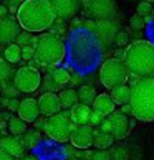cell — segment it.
<instances>
[{
  "label": "cell",
  "instance_id": "6da1fadb",
  "mask_svg": "<svg viewBox=\"0 0 154 160\" xmlns=\"http://www.w3.org/2000/svg\"><path fill=\"white\" fill-rule=\"evenodd\" d=\"M56 18L58 17L50 0H23L17 10V20L22 30L30 33L50 30Z\"/></svg>",
  "mask_w": 154,
  "mask_h": 160
},
{
  "label": "cell",
  "instance_id": "7a4b0ae2",
  "mask_svg": "<svg viewBox=\"0 0 154 160\" xmlns=\"http://www.w3.org/2000/svg\"><path fill=\"white\" fill-rule=\"evenodd\" d=\"M131 116L141 122H154V76L139 78L131 86Z\"/></svg>",
  "mask_w": 154,
  "mask_h": 160
},
{
  "label": "cell",
  "instance_id": "3957f363",
  "mask_svg": "<svg viewBox=\"0 0 154 160\" xmlns=\"http://www.w3.org/2000/svg\"><path fill=\"white\" fill-rule=\"evenodd\" d=\"M128 69L138 78L154 76V43L149 40H136L126 48L124 58Z\"/></svg>",
  "mask_w": 154,
  "mask_h": 160
},
{
  "label": "cell",
  "instance_id": "277c9868",
  "mask_svg": "<svg viewBox=\"0 0 154 160\" xmlns=\"http://www.w3.org/2000/svg\"><path fill=\"white\" fill-rule=\"evenodd\" d=\"M35 50H37L35 58L40 61L41 66L48 68L60 64L66 55V46H65L63 40L55 33H43L41 37H38V43Z\"/></svg>",
  "mask_w": 154,
  "mask_h": 160
},
{
  "label": "cell",
  "instance_id": "5b68a950",
  "mask_svg": "<svg viewBox=\"0 0 154 160\" xmlns=\"http://www.w3.org/2000/svg\"><path fill=\"white\" fill-rule=\"evenodd\" d=\"M129 73L131 71L128 69L124 61L118 60V58H109L101 64L98 78L106 89H114L118 86L126 84L129 79Z\"/></svg>",
  "mask_w": 154,
  "mask_h": 160
},
{
  "label": "cell",
  "instance_id": "8992f818",
  "mask_svg": "<svg viewBox=\"0 0 154 160\" xmlns=\"http://www.w3.org/2000/svg\"><path fill=\"white\" fill-rule=\"evenodd\" d=\"M76 126L70 119V112H60L46 119L43 132L46 134V137H50L51 140L65 144L72 137V132Z\"/></svg>",
  "mask_w": 154,
  "mask_h": 160
},
{
  "label": "cell",
  "instance_id": "52a82bcc",
  "mask_svg": "<svg viewBox=\"0 0 154 160\" xmlns=\"http://www.w3.org/2000/svg\"><path fill=\"white\" fill-rule=\"evenodd\" d=\"M13 84L20 92H25V94L35 92L41 86V74L37 68L22 66L13 74Z\"/></svg>",
  "mask_w": 154,
  "mask_h": 160
},
{
  "label": "cell",
  "instance_id": "ba28073f",
  "mask_svg": "<svg viewBox=\"0 0 154 160\" xmlns=\"http://www.w3.org/2000/svg\"><path fill=\"white\" fill-rule=\"evenodd\" d=\"M83 8L86 17L93 20H111L116 15L114 0H83Z\"/></svg>",
  "mask_w": 154,
  "mask_h": 160
},
{
  "label": "cell",
  "instance_id": "9c48e42d",
  "mask_svg": "<svg viewBox=\"0 0 154 160\" xmlns=\"http://www.w3.org/2000/svg\"><path fill=\"white\" fill-rule=\"evenodd\" d=\"M94 140V130L91 126H76L72 132V137H70V142L75 149L80 150H88L93 145Z\"/></svg>",
  "mask_w": 154,
  "mask_h": 160
},
{
  "label": "cell",
  "instance_id": "30bf717a",
  "mask_svg": "<svg viewBox=\"0 0 154 160\" xmlns=\"http://www.w3.org/2000/svg\"><path fill=\"white\" fill-rule=\"evenodd\" d=\"M20 23L13 17H0V43L10 45L15 43L20 35Z\"/></svg>",
  "mask_w": 154,
  "mask_h": 160
},
{
  "label": "cell",
  "instance_id": "8fae6325",
  "mask_svg": "<svg viewBox=\"0 0 154 160\" xmlns=\"http://www.w3.org/2000/svg\"><path fill=\"white\" fill-rule=\"evenodd\" d=\"M38 106H40L41 116H45V117H51L55 114H60L61 109H63L58 94L56 92H48V91L43 92L38 98Z\"/></svg>",
  "mask_w": 154,
  "mask_h": 160
},
{
  "label": "cell",
  "instance_id": "7c38bea8",
  "mask_svg": "<svg viewBox=\"0 0 154 160\" xmlns=\"http://www.w3.org/2000/svg\"><path fill=\"white\" fill-rule=\"evenodd\" d=\"M94 33L96 37L106 45H111L116 41V37L119 33V28H118V23L111 18V20H98L96 25H94Z\"/></svg>",
  "mask_w": 154,
  "mask_h": 160
},
{
  "label": "cell",
  "instance_id": "4fadbf2b",
  "mask_svg": "<svg viewBox=\"0 0 154 160\" xmlns=\"http://www.w3.org/2000/svg\"><path fill=\"white\" fill-rule=\"evenodd\" d=\"M108 119L111 121V135H113L114 139L121 140L129 134V130H131V122H129L128 116L124 114V112L114 111Z\"/></svg>",
  "mask_w": 154,
  "mask_h": 160
},
{
  "label": "cell",
  "instance_id": "5bb4252c",
  "mask_svg": "<svg viewBox=\"0 0 154 160\" xmlns=\"http://www.w3.org/2000/svg\"><path fill=\"white\" fill-rule=\"evenodd\" d=\"M60 20H70L78 13L81 0H50Z\"/></svg>",
  "mask_w": 154,
  "mask_h": 160
},
{
  "label": "cell",
  "instance_id": "9a60e30c",
  "mask_svg": "<svg viewBox=\"0 0 154 160\" xmlns=\"http://www.w3.org/2000/svg\"><path fill=\"white\" fill-rule=\"evenodd\" d=\"M17 114H19L20 119H23L27 124H33L41 116L40 106H38V99H33V98L23 99L20 102V109H19Z\"/></svg>",
  "mask_w": 154,
  "mask_h": 160
},
{
  "label": "cell",
  "instance_id": "2e32d148",
  "mask_svg": "<svg viewBox=\"0 0 154 160\" xmlns=\"http://www.w3.org/2000/svg\"><path fill=\"white\" fill-rule=\"evenodd\" d=\"M0 149L5 153H8L12 158H22L25 157V145L22 144L20 137H15V135H5V137L0 139Z\"/></svg>",
  "mask_w": 154,
  "mask_h": 160
},
{
  "label": "cell",
  "instance_id": "e0dca14e",
  "mask_svg": "<svg viewBox=\"0 0 154 160\" xmlns=\"http://www.w3.org/2000/svg\"><path fill=\"white\" fill-rule=\"evenodd\" d=\"M91 112H93V108L78 102L70 109V119H72V122L75 126H86V124H90Z\"/></svg>",
  "mask_w": 154,
  "mask_h": 160
},
{
  "label": "cell",
  "instance_id": "ac0fdd59",
  "mask_svg": "<svg viewBox=\"0 0 154 160\" xmlns=\"http://www.w3.org/2000/svg\"><path fill=\"white\" fill-rule=\"evenodd\" d=\"M93 111H96V112H99V114H103L104 117H109V116L116 111V104H114V101H113V98H111L109 94L103 92V94H98L96 99H94Z\"/></svg>",
  "mask_w": 154,
  "mask_h": 160
},
{
  "label": "cell",
  "instance_id": "d6986e66",
  "mask_svg": "<svg viewBox=\"0 0 154 160\" xmlns=\"http://www.w3.org/2000/svg\"><path fill=\"white\" fill-rule=\"evenodd\" d=\"M111 98H113L116 106L129 104V101H131V86L123 84V86H118L114 89H111Z\"/></svg>",
  "mask_w": 154,
  "mask_h": 160
},
{
  "label": "cell",
  "instance_id": "ffe728a7",
  "mask_svg": "<svg viewBox=\"0 0 154 160\" xmlns=\"http://www.w3.org/2000/svg\"><path fill=\"white\" fill-rule=\"evenodd\" d=\"M58 98H60V101H61L63 109H72L73 106H76L80 102L78 91L72 89V88H68V89H61L60 92H58Z\"/></svg>",
  "mask_w": 154,
  "mask_h": 160
},
{
  "label": "cell",
  "instance_id": "44dd1931",
  "mask_svg": "<svg viewBox=\"0 0 154 160\" xmlns=\"http://www.w3.org/2000/svg\"><path fill=\"white\" fill-rule=\"evenodd\" d=\"M8 126H7V130H8V134H12V135H15V137H20V135H23L27 132V126L28 124L23 121V119H20L19 116H12L10 119H8Z\"/></svg>",
  "mask_w": 154,
  "mask_h": 160
},
{
  "label": "cell",
  "instance_id": "7402d4cb",
  "mask_svg": "<svg viewBox=\"0 0 154 160\" xmlns=\"http://www.w3.org/2000/svg\"><path fill=\"white\" fill-rule=\"evenodd\" d=\"M114 137L111 134H106V132H101V130H94V140H93V145L99 150H106L109 147H113L114 144Z\"/></svg>",
  "mask_w": 154,
  "mask_h": 160
},
{
  "label": "cell",
  "instance_id": "603a6c76",
  "mask_svg": "<svg viewBox=\"0 0 154 160\" xmlns=\"http://www.w3.org/2000/svg\"><path fill=\"white\" fill-rule=\"evenodd\" d=\"M20 140H22V144L25 145V149H28V150L35 149V147H37L40 142H41L40 130L38 129H28L27 132L20 137Z\"/></svg>",
  "mask_w": 154,
  "mask_h": 160
},
{
  "label": "cell",
  "instance_id": "cb8c5ba5",
  "mask_svg": "<svg viewBox=\"0 0 154 160\" xmlns=\"http://www.w3.org/2000/svg\"><path fill=\"white\" fill-rule=\"evenodd\" d=\"M78 99L81 104H86V106H93L94 99H96V89L93 86H88V84H81L78 88Z\"/></svg>",
  "mask_w": 154,
  "mask_h": 160
},
{
  "label": "cell",
  "instance_id": "d4e9b609",
  "mask_svg": "<svg viewBox=\"0 0 154 160\" xmlns=\"http://www.w3.org/2000/svg\"><path fill=\"white\" fill-rule=\"evenodd\" d=\"M3 60H7V63L15 64L22 60V46L17 43H10L5 46L3 50Z\"/></svg>",
  "mask_w": 154,
  "mask_h": 160
},
{
  "label": "cell",
  "instance_id": "484cf974",
  "mask_svg": "<svg viewBox=\"0 0 154 160\" xmlns=\"http://www.w3.org/2000/svg\"><path fill=\"white\" fill-rule=\"evenodd\" d=\"M50 76L55 79V82H56L58 86L68 84L70 79H72V74H70L68 69H65V68H55V66L50 69Z\"/></svg>",
  "mask_w": 154,
  "mask_h": 160
},
{
  "label": "cell",
  "instance_id": "4316f807",
  "mask_svg": "<svg viewBox=\"0 0 154 160\" xmlns=\"http://www.w3.org/2000/svg\"><path fill=\"white\" fill-rule=\"evenodd\" d=\"M15 43L17 45H20V46H27V45H32V46H35L37 48V43H38V38L37 37H32L30 35V32H20V35L17 37V40H15Z\"/></svg>",
  "mask_w": 154,
  "mask_h": 160
},
{
  "label": "cell",
  "instance_id": "83f0119b",
  "mask_svg": "<svg viewBox=\"0 0 154 160\" xmlns=\"http://www.w3.org/2000/svg\"><path fill=\"white\" fill-rule=\"evenodd\" d=\"M43 86H45V89L48 91V92H56V91H60L61 89V86H58L56 82H55V79L50 76V73L43 78Z\"/></svg>",
  "mask_w": 154,
  "mask_h": 160
},
{
  "label": "cell",
  "instance_id": "f1b7e54d",
  "mask_svg": "<svg viewBox=\"0 0 154 160\" xmlns=\"http://www.w3.org/2000/svg\"><path fill=\"white\" fill-rule=\"evenodd\" d=\"M10 74H12L10 64L7 63V60H2V58H0V82L5 81V79H8Z\"/></svg>",
  "mask_w": 154,
  "mask_h": 160
},
{
  "label": "cell",
  "instance_id": "f546056e",
  "mask_svg": "<svg viewBox=\"0 0 154 160\" xmlns=\"http://www.w3.org/2000/svg\"><path fill=\"white\" fill-rule=\"evenodd\" d=\"M35 55H37V50H35V46L32 45H27V46H22V60L23 61H32Z\"/></svg>",
  "mask_w": 154,
  "mask_h": 160
},
{
  "label": "cell",
  "instance_id": "4dcf8cb0",
  "mask_svg": "<svg viewBox=\"0 0 154 160\" xmlns=\"http://www.w3.org/2000/svg\"><path fill=\"white\" fill-rule=\"evenodd\" d=\"M146 23L147 22L141 15H134V17H131V20H129V25H131L133 30H143L146 27Z\"/></svg>",
  "mask_w": 154,
  "mask_h": 160
},
{
  "label": "cell",
  "instance_id": "1f68e13d",
  "mask_svg": "<svg viewBox=\"0 0 154 160\" xmlns=\"http://www.w3.org/2000/svg\"><path fill=\"white\" fill-rule=\"evenodd\" d=\"M88 160H113L111 158V152H108V150H94V152H91V157L88 158Z\"/></svg>",
  "mask_w": 154,
  "mask_h": 160
},
{
  "label": "cell",
  "instance_id": "d6a6232c",
  "mask_svg": "<svg viewBox=\"0 0 154 160\" xmlns=\"http://www.w3.org/2000/svg\"><path fill=\"white\" fill-rule=\"evenodd\" d=\"M111 158L113 160H128V152L123 147H114L111 150Z\"/></svg>",
  "mask_w": 154,
  "mask_h": 160
},
{
  "label": "cell",
  "instance_id": "836d02e7",
  "mask_svg": "<svg viewBox=\"0 0 154 160\" xmlns=\"http://www.w3.org/2000/svg\"><path fill=\"white\" fill-rule=\"evenodd\" d=\"M152 12V7H151V3L149 2H141L138 5V15L141 17H147Z\"/></svg>",
  "mask_w": 154,
  "mask_h": 160
},
{
  "label": "cell",
  "instance_id": "e575fe53",
  "mask_svg": "<svg viewBox=\"0 0 154 160\" xmlns=\"http://www.w3.org/2000/svg\"><path fill=\"white\" fill-rule=\"evenodd\" d=\"M104 119H106V117H104L103 114H99V112L93 111V112H91V119H90V124H91V126H101Z\"/></svg>",
  "mask_w": 154,
  "mask_h": 160
},
{
  "label": "cell",
  "instance_id": "d590c367",
  "mask_svg": "<svg viewBox=\"0 0 154 160\" xmlns=\"http://www.w3.org/2000/svg\"><path fill=\"white\" fill-rule=\"evenodd\" d=\"M19 94H20V91L15 88V84H13V86H7V88L3 89V96H5V98H10V99H12V98H17Z\"/></svg>",
  "mask_w": 154,
  "mask_h": 160
},
{
  "label": "cell",
  "instance_id": "8d00e7d4",
  "mask_svg": "<svg viewBox=\"0 0 154 160\" xmlns=\"http://www.w3.org/2000/svg\"><path fill=\"white\" fill-rule=\"evenodd\" d=\"M20 102H22V101H19L17 98H12V99H8L7 109H8L10 112H19V109H20Z\"/></svg>",
  "mask_w": 154,
  "mask_h": 160
},
{
  "label": "cell",
  "instance_id": "74e56055",
  "mask_svg": "<svg viewBox=\"0 0 154 160\" xmlns=\"http://www.w3.org/2000/svg\"><path fill=\"white\" fill-rule=\"evenodd\" d=\"M128 40H129V35L126 32H119V33H118V37H116V43H118V46H126Z\"/></svg>",
  "mask_w": 154,
  "mask_h": 160
},
{
  "label": "cell",
  "instance_id": "f35d334b",
  "mask_svg": "<svg viewBox=\"0 0 154 160\" xmlns=\"http://www.w3.org/2000/svg\"><path fill=\"white\" fill-rule=\"evenodd\" d=\"M46 119H48V117H45V116H40L38 119L33 122L35 129H38V130H43V129H45V124H46Z\"/></svg>",
  "mask_w": 154,
  "mask_h": 160
},
{
  "label": "cell",
  "instance_id": "ab89813d",
  "mask_svg": "<svg viewBox=\"0 0 154 160\" xmlns=\"http://www.w3.org/2000/svg\"><path fill=\"white\" fill-rule=\"evenodd\" d=\"M99 130H101V132H106V134H111V121L108 119V117H106V119L103 121V124L99 126Z\"/></svg>",
  "mask_w": 154,
  "mask_h": 160
},
{
  "label": "cell",
  "instance_id": "60d3db41",
  "mask_svg": "<svg viewBox=\"0 0 154 160\" xmlns=\"http://www.w3.org/2000/svg\"><path fill=\"white\" fill-rule=\"evenodd\" d=\"M0 160H15V158H12L8 153H5L2 149H0Z\"/></svg>",
  "mask_w": 154,
  "mask_h": 160
},
{
  "label": "cell",
  "instance_id": "b9f144b4",
  "mask_svg": "<svg viewBox=\"0 0 154 160\" xmlns=\"http://www.w3.org/2000/svg\"><path fill=\"white\" fill-rule=\"evenodd\" d=\"M8 12H10V10L5 7V5H0V17H7Z\"/></svg>",
  "mask_w": 154,
  "mask_h": 160
},
{
  "label": "cell",
  "instance_id": "7bdbcfd3",
  "mask_svg": "<svg viewBox=\"0 0 154 160\" xmlns=\"http://www.w3.org/2000/svg\"><path fill=\"white\" fill-rule=\"evenodd\" d=\"M20 160H38L35 155H25V157H22Z\"/></svg>",
  "mask_w": 154,
  "mask_h": 160
},
{
  "label": "cell",
  "instance_id": "ee69618b",
  "mask_svg": "<svg viewBox=\"0 0 154 160\" xmlns=\"http://www.w3.org/2000/svg\"><path fill=\"white\" fill-rule=\"evenodd\" d=\"M2 121H3V116H2V114H0V122H2Z\"/></svg>",
  "mask_w": 154,
  "mask_h": 160
},
{
  "label": "cell",
  "instance_id": "f6af8a7d",
  "mask_svg": "<svg viewBox=\"0 0 154 160\" xmlns=\"http://www.w3.org/2000/svg\"><path fill=\"white\" fill-rule=\"evenodd\" d=\"M144 2H149V3H151V2H152V0H144Z\"/></svg>",
  "mask_w": 154,
  "mask_h": 160
},
{
  "label": "cell",
  "instance_id": "bcb514c9",
  "mask_svg": "<svg viewBox=\"0 0 154 160\" xmlns=\"http://www.w3.org/2000/svg\"><path fill=\"white\" fill-rule=\"evenodd\" d=\"M76 160H85V158H76Z\"/></svg>",
  "mask_w": 154,
  "mask_h": 160
}]
</instances>
